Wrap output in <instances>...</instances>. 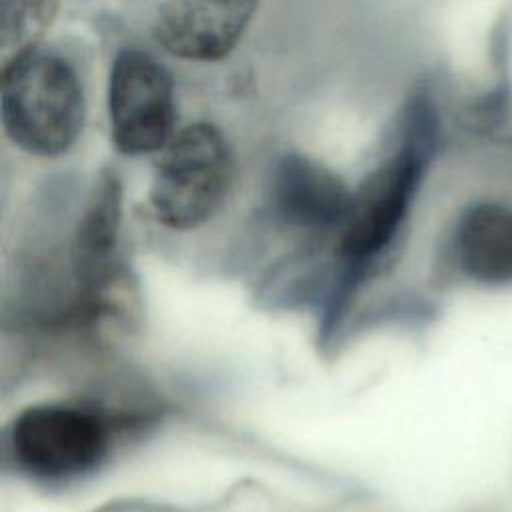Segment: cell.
Segmentation results:
<instances>
[{
    "label": "cell",
    "instance_id": "ba28073f",
    "mask_svg": "<svg viewBox=\"0 0 512 512\" xmlns=\"http://www.w3.org/2000/svg\"><path fill=\"white\" fill-rule=\"evenodd\" d=\"M352 194L334 170L300 152L284 154L272 172V212L294 228H338L350 210Z\"/></svg>",
    "mask_w": 512,
    "mask_h": 512
},
{
    "label": "cell",
    "instance_id": "277c9868",
    "mask_svg": "<svg viewBox=\"0 0 512 512\" xmlns=\"http://www.w3.org/2000/svg\"><path fill=\"white\" fill-rule=\"evenodd\" d=\"M110 424L90 406L40 402L20 410L8 426L6 448L26 476L70 482L100 468L110 452Z\"/></svg>",
    "mask_w": 512,
    "mask_h": 512
},
{
    "label": "cell",
    "instance_id": "7a4b0ae2",
    "mask_svg": "<svg viewBox=\"0 0 512 512\" xmlns=\"http://www.w3.org/2000/svg\"><path fill=\"white\" fill-rule=\"evenodd\" d=\"M84 110L82 82L62 56L30 44L4 64L0 120L22 152L38 158L68 152L82 132Z\"/></svg>",
    "mask_w": 512,
    "mask_h": 512
},
{
    "label": "cell",
    "instance_id": "9c48e42d",
    "mask_svg": "<svg viewBox=\"0 0 512 512\" xmlns=\"http://www.w3.org/2000/svg\"><path fill=\"white\" fill-rule=\"evenodd\" d=\"M122 222V182L116 172L100 174L76 224L72 262L84 290H94L110 270Z\"/></svg>",
    "mask_w": 512,
    "mask_h": 512
},
{
    "label": "cell",
    "instance_id": "52a82bcc",
    "mask_svg": "<svg viewBox=\"0 0 512 512\" xmlns=\"http://www.w3.org/2000/svg\"><path fill=\"white\" fill-rule=\"evenodd\" d=\"M444 254L448 268L474 286H512V204L492 196L466 202L448 228Z\"/></svg>",
    "mask_w": 512,
    "mask_h": 512
},
{
    "label": "cell",
    "instance_id": "3957f363",
    "mask_svg": "<svg viewBox=\"0 0 512 512\" xmlns=\"http://www.w3.org/2000/svg\"><path fill=\"white\" fill-rule=\"evenodd\" d=\"M234 182V154L218 126L194 122L158 152L148 206L168 230H194L212 220Z\"/></svg>",
    "mask_w": 512,
    "mask_h": 512
},
{
    "label": "cell",
    "instance_id": "8992f818",
    "mask_svg": "<svg viewBox=\"0 0 512 512\" xmlns=\"http://www.w3.org/2000/svg\"><path fill=\"white\" fill-rule=\"evenodd\" d=\"M260 0H166L152 24L158 46L186 62H218L246 34Z\"/></svg>",
    "mask_w": 512,
    "mask_h": 512
},
{
    "label": "cell",
    "instance_id": "5b68a950",
    "mask_svg": "<svg viewBox=\"0 0 512 512\" xmlns=\"http://www.w3.org/2000/svg\"><path fill=\"white\" fill-rule=\"evenodd\" d=\"M108 128L124 156L160 152L176 134L174 84L168 70L148 52L120 50L108 72Z\"/></svg>",
    "mask_w": 512,
    "mask_h": 512
},
{
    "label": "cell",
    "instance_id": "6da1fadb",
    "mask_svg": "<svg viewBox=\"0 0 512 512\" xmlns=\"http://www.w3.org/2000/svg\"><path fill=\"white\" fill-rule=\"evenodd\" d=\"M442 136L434 90L416 86L398 112L390 152L352 194L350 210L338 226L336 252L350 274L364 272L396 244Z\"/></svg>",
    "mask_w": 512,
    "mask_h": 512
}]
</instances>
